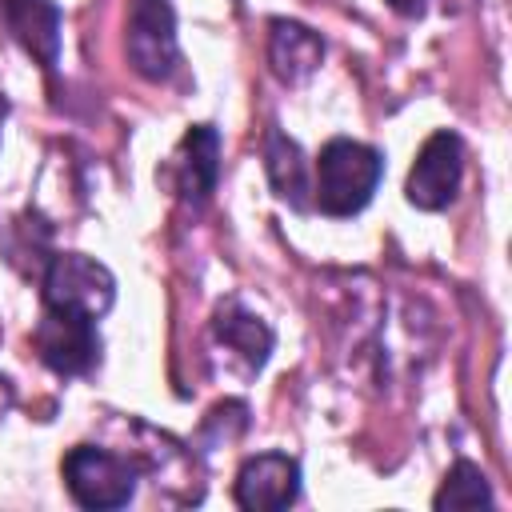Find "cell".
I'll return each instance as SVG.
<instances>
[{
    "label": "cell",
    "instance_id": "1",
    "mask_svg": "<svg viewBox=\"0 0 512 512\" xmlns=\"http://www.w3.org/2000/svg\"><path fill=\"white\" fill-rule=\"evenodd\" d=\"M384 176V160L376 148L360 144V140H348V136H336L320 148V160H316V204L324 216H356L376 184Z\"/></svg>",
    "mask_w": 512,
    "mask_h": 512
},
{
    "label": "cell",
    "instance_id": "2",
    "mask_svg": "<svg viewBox=\"0 0 512 512\" xmlns=\"http://www.w3.org/2000/svg\"><path fill=\"white\" fill-rule=\"evenodd\" d=\"M112 300H116V280L100 260H92L84 252L52 256V264L44 272V308L100 320L112 308Z\"/></svg>",
    "mask_w": 512,
    "mask_h": 512
},
{
    "label": "cell",
    "instance_id": "3",
    "mask_svg": "<svg viewBox=\"0 0 512 512\" xmlns=\"http://www.w3.org/2000/svg\"><path fill=\"white\" fill-rule=\"evenodd\" d=\"M64 484L80 508H124L136 492V464L124 456L96 448V444H76L64 456Z\"/></svg>",
    "mask_w": 512,
    "mask_h": 512
},
{
    "label": "cell",
    "instance_id": "4",
    "mask_svg": "<svg viewBox=\"0 0 512 512\" xmlns=\"http://www.w3.org/2000/svg\"><path fill=\"white\" fill-rule=\"evenodd\" d=\"M128 64L144 80H172L180 68V44H176V12L168 0H132L128 12Z\"/></svg>",
    "mask_w": 512,
    "mask_h": 512
},
{
    "label": "cell",
    "instance_id": "5",
    "mask_svg": "<svg viewBox=\"0 0 512 512\" xmlns=\"http://www.w3.org/2000/svg\"><path fill=\"white\" fill-rule=\"evenodd\" d=\"M460 176H464L460 136L456 132H432L424 140V148L416 152V164H412L408 184H404V196L420 212H440V208H448L456 200Z\"/></svg>",
    "mask_w": 512,
    "mask_h": 512
},
{
    "label": "cell",
    "instance_id": "6",
    "mask_svg": "<svg viewBox=\"0 0 512 512\" xmlns=\"http://www.w3.org/2000/svg\"><path fill=\"white\" fill-rule=\"evenodd\" d=\"M32 344L40 352V360L60 372V376H84L96 368L100 360V332L96 320L76 316V312H56L44 308V320L32 332Z\"/></svg>",
    "mask_w": 512,
    "mask_h": 512
},
{
    "label": "cell",
    "instance_id": "7",
    "mask_svg": "<svg viewBox=\"0 0 512 512\" xmlns=\"http://www.w3.org/2000/svg\"><path fill=\"white\" fill-rule=\"evenodd\" d=\"M300 496V464L284 452H260L236 472V504L248 512H280Z\"/></svg>",
    "mask_w": 512,
    "mask_h": 512
},
{
    "label": "cell",
    "instance_id": "8",
    "mask_svg": "<svg viewBox=\"0 0 512 512\" xmlns=\"http://www.w3.org/2000/svg\"><path fill=\"white\" fill-rule=\"evenodd\" d=\"M220 176V132L212 124H192L172 156V180L184 204L200 208Z\"/></svg>",
    "mask_w": 512,
    "mask_h": 512
},
{
    "label": "cell",
    "instance_id": "9",
    "mask_svg": "<svg viewBox=\"0 0 512 512\" xmlns=\"http://www.w3.org/2000/svg\"><path fill=\"white\" fill-rule=\"evenodd\" d=\"M0 20L28 56L44 68L60 60V8L52 0H0Z\"/></svg>",
    "mask_w": 512,
    "mask_h": 512
},
{
    "label": "cell",
    "instance_id": "10",
    "mask_svg": "<svg viewBox=\"0 0 512 512\" xmlns=\"http://www.w3.org/2000/svg\"><path fill=\"white\" fill-rule=\"evenodd\" d=\"M268 60H272V72L284 84H304L324 60V40L312 28L296 24V20H272Z\"/></svg>",
    "mask_w": 512,
    "mask_h": 512
},
{
    "label": "cell",
    "instance_id": "11",
    "mask_svg": "<svg viewBox=\"0 0 512 512\" xmlns=\"http://www.w3.org/2000/svg\"><path fill=\"white\" fill-rule=\"evenodd\" d=\"M212 332H216V340H220L224 348H232V352L244 356L248 372H256V368L268 360V352H272V328H268L260 316L244 312L236 300H228V304L216 308Z\"/></svg>",
    "mask_w": 512,
    "mask_h": 512
},
{
    "label": "cell",
    "instance_id": "12",
    "mask_svg": "<svg viewBox=\"0 0 512 512\" xmlns=\"http://www.w3.org/2000/svg\"><path fill=\"white\" fill-rule=\"evenodd\" d=\"M264 168L268 180L276 188L280 200H288L292 208H308V168H304V152L296 140H288L280 128H268L264 140Z\"/></svg>",
    "mask_w": 512,
    "mask_h": 512
},
{
    "label": "cell",
    "instance_id": "13",
    "mask_svg": "<svg viewBox=\"0 0 512 512\" xmlns=\"http://www.w3.org/2000/svg\"><path fill=\"white\" fill-rule=\"evenodd\" d=\"M440 512L444 508H488L492 504V488L484 480V472L472 464V460H456L452 472L444 476L436 500H432Z\"/></svg>",
    "mask_w": 512,
    "mask_h": 512
},
{
    "label": "cell",
    "instance_id": "14",
    "mask_svg": "<svg viewBox=\"0 0 512 512\" xmlns=\"http://www.w3.org/2000/svg\"><path fill=\"white\" fill-rule=\"evenodd\" d=\"M388 8H392V12H400V16H424L428 0H388Z\"/></svg>",
    "mask_w": 512,
    "mask_h": 512
},
{
    "label": "cell",
    "instance_id": "15",
    "mask_svg": "<svg viewBox=\"0 0 512 512\" xmlns=\"http://www.w3.org/2000/svg\"><path fill=\"white\" fill-rule=\"evenodd\" d=\"M4 112H8V104H4V96H0V120H4Z\"/></svg>",
    "mask_w": 512,
    "mask_h": 512
}]
</instances>
